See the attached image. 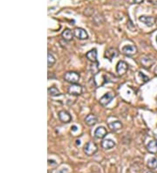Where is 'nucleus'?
I'll return each instance as SVG.
<instances>
[{"instance_id": "f257e3e1", "label": "nucleus", "mask_w": 157, "mask_h": 173, "mask_svg": "<svg viewBox=\"0 0 157 173\" xmlns=\"http://www.w3.org/2000/svg\"><path fill=\"white\" fill-rule=\"evenodd\" d=\"M98 151V147L97 145L93 143V142H88L85 144L84 146V152L87 156L91 157Z\"/></svg>"}, {"instance_id": "f03ea898", "label": "nucleus", "mask_w": 157, "mask_h": 173, "mask_svg": "<svg viewBox=\"0 0 157 173\" xmlns=\"http://www.w3.org/2000/svg\"><path fill=\"white\" fill-rule=\"evenodd\" d=\"M79 78H80V75L77 72H67L64 75L65 81L71 83V84L77 83L79 80Z\"/></svg>"}, {"instance_id": "7ed1b4c3", "label": "nucleus", "mask_w": 157, "mask_h": 173, "mask_svg": "<svg viewBox=\"0 0 157 173\" xmlns=\"http://www.w3.org/2000/svg\"><path fill=\"white\" fill-rule=\"evenodd\" d=\"M155 63V59L152 55H146L141 59V64L146 68L151 67Z\"/></svg>"}, {"instance_id": "20e7f679", "label": "nucleus", "mask_w": 157, "mask_h": 173, "mask_svg": "<svg viewBox=\"0 0 157 173\" xmlns=\"http://www.w3.org/2000/svg\"><path fill=\"white\" fill-rule=\"evenodd\" d=\"M121 52L126 56H133L137 53V47L134 45H126L121 48Z\"/></svg>"}, {"instance_id": "39448f33", "label": "nucleus", "mask_w": 157, "mask_h": 173, "mask_svg": "<svg viewBox=\"0 0 157 173\" xmlns=\"http://www.w3.org/2000/svg\"><path fill=\"white\" fill-rule=\"evenodd\" d=\"M82 90H83L82 86L77 84V83L71 84V86H68V88H67L68 94L72 95H79L82 94Z\"/></svg>"}, {"instance_id": "423d86ee", "label": "nucleus", "mask_w": 157, "mask_h": 173, "mask_svg": "<svg viewBox=\"0 0 157 173\" xmlns=\"http://www.w3.org/2000/svg\"><path fill=\"white\" fill-rule=\"evenodd\" d=\"M128 70V63L123 61V60H121L117 63V66H116V72L119 75L122 76L124 75L127 71Z\"/></svg>"}, {"instance_id": "0eeeda50", "label": "nucleus", "mask_w": 157, "mask_h": 173, "mask_svg": "<svg viewBox=\"0 0 157 173\" xmlns=\"http://www.w3.org/2000/svg\"><path fill=\"white\" fill-rule=\"evenodd\" d=\"M113 98H114V95L113 93H111V92L107 93L100 99V104L102 106H108L111 101H113Z\"/></svg>"}, {"instance_id": "6e6552de", "label": "nucleus", "mask_w": 157, "mask_h": 173, "mask_svg": "<svg viewBox=\"0 0 157 173\" xmlns=\"http://www.w3.org/2000/svg\"><path fill=\"white\" fill-rule=\"evenodd\" d=\"M74 36L79 40H84V39H87L88 38V34L86 32V30L82 28H75L74 29Z\"/></svg>"}, {"instance_id": "1a4fd4ad", "label": "nucleus", "mask_w": 157, "mask_h": 173, "mask_svg": "<svg viewBox=\"0 0 157 173\" xmlns=\"http://www.w3.org/2000/svg\"><path fill=\"white\" fill-rule=\"evenodd\" d=\"M58 115H59V120L61 121L62 122H64V123H68V122H70L72 121V116H71V115L69 114L67 111H59Z\"/></svg>"}, {"instance_id": "9d476101", "label": "nucleus", "mask_w": 157, "mask_h": 173, "mask_svg": "<svg viewBox=\"0 0 157 173\" xmlns=\"http://www.w3.org/2000/svg\"><path fill=\"white\" fill-rule=\"evenodd\" d=\"M139 20L141 22H142L143 24H145L148 27H151L155 24V19L153 17H150V16H141L139 18Z\"/></svg>"}, {"instance_id": "9b49d317", "label": "nucleus", "mask_w": 157, "mask_h": 173, "mask_svg": "<svg viewBox=\"0 0 157 173\" xmlns=\"http://www.w3.org/2000/svg\"><path fill=\"white\" fill-rule=\"evenodd\" d=\"M108 134V131L106 130L105 127H98L96 130H94V136L97 138V139H103L104 137L107 135Z\"/></svg>"}, {"instance_id": "f8f14e48", "label": "nucleus", "mask_w": 157, "mask_h": 173, "mask_svg": "<svg viewBox=\"0 0 157 173\" xmlns=\"http://www.w3.org/2000/svg\"><path fill=\"white\" fill-rule=\"evenodd\" d=\"M108 127L109 129L113 131V132H117L119 130H121L122 129L123 125L120 121H114V122H111L108 123Z\"/></svg>"}, {"instance_id": "ddd939ff", "label": "nucleus", "mask_w": 157, "mask_h": 173, "mask_svg": "<svg viewBox=\"0 0 157 173\" xmlns=\"http://www.w3.org/2000/svg\"><path fill=\"white\" fill-rule=\"evenodd\" d=\"M118 55L117 53V51L114 49V48L113 47H110L108 48V49H107L106 50V52H105V58H107V59H108L110 61L113 60V58L116 57Z\"/></svg>"}, {"instance_id": "4468645a", "label": "nucleus", "mask_w": 157, "mask_h": 173, "mask_svg": "<svg viewBox=\"0 0 157 173\" xmlns=\"http://www.w3.org/2000/svg\"><path fill=\"white\" fill-rule=\"evenodd\" d=\"M85 122L88 126H94L98 122V118L94 115L91 114V115H87V117L85 118Z\"/></svg>"}, {"instance_id": "2eb2a0df", "label": "nucleus", "mask_w": 157, "mask_h": 173, "mask_svg": "<svg viewBox=\"0 0 157 173\" xmlns=\"http://www.w3.org/2000/svg\"><path fill=\"white\" fill-rule=\"evenodd\" d=\"M86 57H87V59L88 60L92 61V62H97V50L94 49V48L92 49V50H90L89 52L87 53Z\"/></svg>"}, {"instance_id": "dca6fc26", "label": "nucleus", "mask_w": 157, "mask_h": 173, "mask_svg": "<svg viewBox=\"0 0 157 173\" xmlns=\"http://www.w3.org/2000/svg\"><path fill=\"white\" fill-rule=\"evenodd\" d=\"M115 146V142L112 139H104L101 142V147L105 149H113Z\"/></svg>"}, {"instance_id": "f3484780", "label": "nucleus", "mask_w": 157, "mask_h": 173, "mask_svg": "<svg viewBox=\"0 0 157 173\" xmlns=\"http://www.w3.org/2000/svg\"><path fill=\"white\" fill-rule=\"evenodd\" d=\"M147 151L151 154L157 153V141L156 140H152L150 141L147 146Z\"/></svg>"}, {"instance_id": "a211bd4d", "label": "nucleus", "mask_w": 157, "mask_h": 173, "mask_svg": "<svg viewBox=\"0 0 157 173\" xmlns=\"http://www.w3.org/2000/svg\"><path fill=\"white\" fill-rule=\"evenodd\" d=\"M62 38H64L65 40H66V41H70V40H72L73 38H74V33L70 30V29H66L63 31V33H62Z\"/></svg>"}, {"instance_id": "6ab92c4d", "label": "nucleus", "mask_w": 157, "mask_h": 173, "mask_svg": "<svg viewBox=\"0 0 157 173\" xmlns=\"http://www.w3.org/2000/svg\"><path fill=\"white\" fill-rule=\"evenodd\" d=\"M147 166L150 170H155L157 168V157L149 158L147 162Z\"/></svg>"}, {"instance_id": "aec40b11", "label": "nucleus", "mask_w": 157, "mask_h": 173, "mask_svg": "<svg viewBox=\"0 0 157 173\" xmlns=\"http://www.w3.org/2000/svg\"><path fill=\"white\" fill-rule=\"evenodd\" d=\"M55 63H56V59H55V57H54L52 53H48V54H47V65H48V67H53Z\"/></svg>"}, {"instance_id": "412c9836", "label": "nucleus", "mask_w": 157, "mask_h": 173, "mask_svg": "<svg viewBox=\"0 0 157 173\" xmlns=\"http://www.w3.org/2000/svg\"><path fill=\"white\" fill-rule=\"evenodd\" d=\"M48 94H49L51 96H58L60 95V92L59 90L55 87V86H51L48 88Z\"/></svg>"}, {"instance_id": "4be33fe9", "label": "nucleus", "mask_w": 157, "mask_h": 173, "mask_svg": "<svg viewBox=\"0 0 157 173\" xmlns=\"http://www.w3.org/2000/svg\"><path fill=\"white\" fill-rule=\"evenodd\" d=\"M144 0H128V3L131 4V5H140L142 4Z\"/></svg>"}, {"instance_id": "5701e85b", "label": "nucleus", "mask_w": 157, "mask_h": 173, "mask_svg": "<svg viewBox=\"0 0 157 173\" xmlns=\"http://www.w3.org/2000/svg\"><path fill=\"white\" fill-rule=\"evenodd\" d=\"M155 73L157 75V67H155Z\"/></svg>"}, {"instance_id": "b1692460", "label": "nucleus", "mask_w": 157, "mask_h": 173, "mask_svg": "<svg viewBox=\"0 0 157 173\" xmlns=\"http://www.w3.org/2000/svg\"><path fill=\"white\" fill-rule=\"evenodd\" d=\"M146 173H155V172H153V171H147V172Z\"/></svg>"}, {"instance_id": "393cba45", "label": "nucleus", "mask_w": 157, "mask_h": 173, "mask_svg": "<svg viewBox=\"0 0 157 173\" xmlns=\"http://www.w3.org/2000/svg\"><path fill=\"white\" fill-rule=\"evenodd\" d=\"M156 42H157V36H156Z\"/></svg>"}]
</instances>
